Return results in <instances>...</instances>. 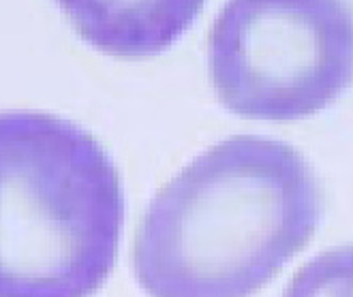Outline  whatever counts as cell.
I'll list each match as a JSON object with an SVG mask.
<instances>
[{"instance_id":"cell-5","label":"cell","mask_w":353,"mask_h":297,"mask_svg":"<svg viewBox=\"0 0 353 297\" xmlns=\"http://www.w3.org/2000/svg\"><path fill=\"white\" fill-rule=\"evenodd\" d=\"M283 297H353V244L325 250L304 263Z\"/></svg>"},{"instance_id":"cell-3","label":"cell","mask_w":353,"mask_h":297,"mask_svg":"<svg viewBox=\"0 0 353 297\" xmlns=\"http://www.w3.org/2000/svg\"><path fill=\"white\" fill-rule=\"evenodd\" d=\"M208 71L227 110L298 120L353 86V7L336 0L230 3L208 39Z\"/></svg>"},{"instance_id":"cell-4","label":"cell","mask_w":353,"mask_h":297,"mask_svg":"<svg viewBox=\"0 0 353 297\" xmlns=\"http://www.w3.org/2000/svg\"><path fill=\"white\" fill-rule=\"evenodd\" d=\"M79 34L118 56H148L168 48L191 24L199 5H62Z\"/></svg>"},{"instance_id":"cell-1","label":"cell","mask_w":353,"mask_h":297,"mask_svg":"<svg viewBox=\"0 0 353 297\" xmlns=\"http://www.w3.org/2000/svg\"><path fill=\"white\" fill-rule=\"evenodd\" d=\"M323 209L294 145L230 137L150 201L133 242L137 283L150 297H251L310 242Z\"/></svg>"},{"instance_id":"cell-2","label":"cell","mask_w":353,"mask_h":297,"mask_svg":"<svg viewBox=\"0 0 353 297\" xmlns=\"http://www.w3.org/2000/svg\"><path fill=\"white\" fill-rule=\"evenodd\" d=\"M124 188L69 118L0 112V297H92L114 269Z\"/></svg>"}]
</instances>
